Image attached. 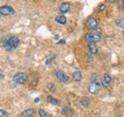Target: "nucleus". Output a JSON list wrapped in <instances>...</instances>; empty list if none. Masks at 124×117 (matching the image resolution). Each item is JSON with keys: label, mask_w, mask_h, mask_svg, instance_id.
<instances>
[{"label": "nucleus", "mask_w": 124, "mask_h": 117, "mask_svg": "<svg viewBox=\"0 0 124 117\" xmlns=\"http://www.w3.org/2000/svg\"><path fill=\"white\" fill-rule=\"evenodd\" d=\"M58 38H59V36H58V35H55V36H54V39H58Z\"/></svg>", "instance_id": "obj_30"}, {"label": "nucleus", "mask_w": 124, "mask_h": 117, "mask_svg": "<svg viewBox=\"0 0 124 117\" xmlns=\"http://www.w3.org/2000/svg\"><path fill=\"white\" fill-rule=\"evenodd\" d=\"M88 48H89V51L93 54H95L98 51L97 49V46H96V42H93V41H91V42H88Z\"/></svg>", "instance_id": "obj_10"}, {"label": "nucleus", "mask_w": 124, "mask_h": 117, "mask_svg": "<svg viewBox=\"0 0 124 117\" xmlns=\"http://www.w3.org/2000/svg\"><path fill=\"white\" fill-rule=\"evenodd\" d=\"M0 117H9V114L4 110H0Z\"/></svg>", "instance_id": "obj_23"}, {"label": "nucleus", "mask_w": 124, "mask_h": 117, "mask_svg": "<svg viewBox=\"0 0 124 117\" xmlns=\"http://www.w3.org/2000/svg\"><path fill=\"white\" fill-rule=\"evenodd\" d=\"M48 88L52 91V92H54L55 91V89H56V88H55V85L54 84V83H50V84H48Z\"/></svg>", "instance_id": "obj_20"}, {"label": "nucleus", "mask_w": 124, "mask_h": 117, "mask_svg": "<svg viewBox=\"0 0 124 117\" xmlns=\"http://www.w3.org/2000/svg\"><path fill=\"white\" fill-rule=\"evenodd\" d=\"M65 43H66V41H65V40H60V41H58V42H57V45L65 44Z\"/></svg>", "instance_id": "obj_27"}, {"label": "nucleus", "mask_w": 124, "mask_h": 117, "mask_svg": "<svg viewBox=\"0 0 124 117\" xmlns=\"http://www.w3.org/2000/svg\"><path fill=\"white\" fill-rule=\"evenodd\" d=\"M48 1H50V2H55L56 0H48Z\"/></svg>", "instance_id": "obj_31"}, {"label": "nucleus", "mask_w": 124, "mask_h": 117, "mask_svg": "<svg viewBox=\"0 0 124 117\" xmlns=\"http://www.w3.org/2000/svg\"><path fill=\"white\" fill-rule=\"evenodd\" d=\"M89 99L87 98V97H84V98H82L81 100H80V105L81 106H83L84 108H88L89 107Z\"/></svg>", "instance_id": "obj_16"}, {"label": "nucleus", "mask_w": 124, "mask_h": 117, "mask_svg": "<svg viewBox=\"0 0 124 117\" xmlns=\"http://www.w3.org/2000/svg\"><path fill=\"white\" fill-rule=\"evenodd\" d=\"M0 19H1V14H0Z\"/></svg>", "instance_id": "obj_32"}, {"label": "nucleus", "mask_w": 124, "mask_h": 117, "mask_svg": "<svg viewBox=\"0 0 124 117\" xmlns=\"http://www.w3.org/2000/svg\"><path fill=\"white\" fill-rule=\"evenodd\" d=\"M55 21H56L57 23L61 24V25H64V24H66V22H67V18H66L63 15H58V16L55 17Z\"/></svg>", "instance_id": "obj_14"}, {"label": "nucleus", "mask_w": 124, "mask_h": 117, "mask_svg": "<svg viewBox=\"0 0 124 117\" xmlns=\"http://www.w3.org/2000/svg\"><path fill=\"white\" fill-rule=\"evenodd\" d=\"M88 91L91 93V94H98L99 91H100V88H101V86L98 82L94 81V82H92L88 85Z\"/></svg>", "instance_id": "obj_4"}, {"label": "nucleus", "mask_w": 124, "mask_h": 117, "mask_svg": "<svg viewBox=\"0 0 124 117\" xmlns=\"http://www.w3.org/2000/svg\"><path fill=\"white\" fill-rule=\"evenodd\" d=\"M118 10H119L120 12H124V1L120 4V6L118 7Z\"/></svg>", "instance_id": "obj_25"}, {"label": "nucleus", "mask_w": 124, "mask_h": 117, "mask_svg": "<svg viewBox=\"0 0 124 117\" xmlns=\"http://www.w3.org/2000/svg\"><path fill=\"white\" fill-rule=\"evenodd\" d=\"M109 3H116V2H118V1H120V0H107Z\"/></svg>", "instance_id": "obj_26"}, {"label": "nucleus", "mask_w": 124, "mask_h": 117, "mask_svg": "<svg viewBox=\"0 0 124 117\" xmlns=\"http://www.w3.org/2000/svg\"><path fill=\"white\" fill-rule=\"evenodd\" d=\"M116 25L119 28L124 29V18H118L116 20Z\"/></svg>", "instance_id": "obj_17"}, {"label": "nucleus", "mask_w": 124, "mask_h": 117, "mask_svg": "<svg viewBox=\"0 0 124 117\" xmlns=\"http://www.w3.org/2000/svg\"><path fill=\"white\" fill-rule=\"evenodd\" d=\"M38 101H39V98H35L34 99V102L35 103H38Z\"/></svg>", "instance_id": "obj_29"}, {"label": "nucleus", "mask_w": 124, "mask_h": 117, "mask_svg": "<svg viewBox=\"0 0 124 117\" xmlns=\"http://www.w3.org/2000/svg\"><path fill=\"white\" fill-rule=\"evenodd\" d=\"M37 82H38V79H37V77H36V76H33V77L31 78V86L35 87V86L37 85Z\"/></svg>", "instance_id": "obj_21"}, {"label": "nucleus", "mask_w": 124, "mask_h": 117, "mask_svg": "<svg viewBox=\"0 0 124 117\" xmlns=\"http://www.w3.org/2000/svg\"><path fill=\"white\" fill-rule=\"evenodd\" d=\"M46 101L48 103H52V104H54V105H56V106H59V105H60V101L57 100V99H54L52 95H48V96H47Z\"/></svg>", "instance_id": "obj_13"}, {"label": "nucleus", "mask_w": 124, "mask_h": 117, "mask_svg": "<svg viewBox=\"0 0 124 117\" xmlns=\"http://www.w3.org/2000/svg\"><path fill=\"white\" fill-rule=\"evenodd\" d=\"M123 33H124V30H123Z\"/></svg>", "instance_id": "obj_33"}, {"label": "nucleus", "mask_w": 124, "mask_h": 117, "mask_svg": "<svg viewBox=\"0 0 124 117\" xmlns=\"http://www.w3.org/2000/svg\"><path fill=\"white\" fill-rule=\"evenodd\" d=\"M19 43H20V40L17 36H11L7 40H5L2 45L7 51H13L18 47Z\"/></svg>", "instance_id": "obj_1"}, {"label": "nucleus", "mask_w": 124, "mask_h": 117, "mask_svg": "<svg viewBox=\"0 0 124 117\" xmlns=\"http://www.w3.org/2000/svg\"><path fill=\"white\" fill-rule=\"evenodd\" d=\"M0 14L1 15H11L15 14V9L11 6H8V5H5V6H2L0 7Z\"/></svg>", "instance_id": "obj_5"}, {"label": "nucleus", "mask_w": 124, "mask_h": 117, "mask_svg": "<svg viewBox=\"0 0 124 117\" xmlns=\"http://www.w3.org/2000/svg\"><path fill=\"white\" fill-rule=\"evenodd\" d=\"M85 40L88 42H97L101 40V33L100 31H93V32H87L85 34Z\"/></svg>", "instance_id": "obj_2"}, {"label": "nucleus", "mask_w": 124, "mask_h": 117, "mask_svg": "<svg viewBox=\"0 0 124 117\" xmlns=\"http://www.w3.org/2000/svg\"><path fill=\"white\" fill-rule=\"evenodd\" d=\"M105 9H106V6H105L104 3H102V4H99V5H98V7L96 8V12H97V13H101V12H103Z\"/></svg>", "instance_id": "obj_18"}, {"label": "nucleus", "mask_w": 124, "mask_h": 117, "mask_svg": "<svg viewBox=\"0 0 124 117\" xmlns=\"http://www.w3.org/2000/svg\"><path fill=\"white\" fill-rule=\"evenodd\" d=\"M111 81H112V78H111L110 74H108V73H105V74L103 75V77H102L101 84H102V86H103V87L108 88L109 86H110V84H111Z\"/></svg>", "instance_id": "obj_8"}, {"label": "nucleus", "mask_w": 124, "mask_h": 117, "mask_svg": "<svg viewBox=\"0 0 124 117\" xmlns=\"http://www.w3.org/2000/svg\"><path fill=\"white\" fill-rule=\"evenodd\" d=\"M61 114L62 115H65V116H67V117L72 116V115L74 114V110H73L72 108H70V107H65V108L62 109Z\"/></svg>", "instance_id": "obj_11"}, {"label": "nucleus", "mask_w": 124, "mask_h": 117, "mask_svg": "<svg viewBox=\"0 0 124 117\" xmlns=\"http://www.w3.org/2000/svg\"><path fill=\"white\" fill-rule=\"evenodd\" d=\"M55 76H56V78L60 82H63V83L64 82H67L69 80V76L64 73V72H62V71H56L55 72Z\"/></svg>", "instance_id": "obj_7"}, {"label": "nucleus", "mask_w": 124, "mask_h": 117, "mask_svg": "<svg viewBox=\"0 0 124 117\" xmlns=\"http://www.w3.org/2000/svg\"><path fill=\"white\" fill-rule=\"evenodd\" d=\"M92 54H93V53H91V52H89V53H87V54H86V58H87V61H88V62H91V61L93 60V56H92Z\"/></svg>", "instance_id": "obj_24"}, {"label": "nucleus", "mask_w": 124, "mask_h": 117, "mask_svg": "<svg viewBox=\"0 0 124 117\" xmlns=\"http://www.w3.org/2000/svg\"><path fill=\"white\" fill-rule=\"evenodd\" d=\"M56 56H57L56 54H54V55H52L51 57H49V58L47 59V61H46V64H47V65H49V64H50V63H51V62H52V61H53L54 59L56 58Z\"/></svg>", "instance_id": "obj_22"}, {"label": "nucleus", "mask_w": 124, "mask_h": 117, "mask_svg": "<svg viewBox=\"0 0 124 117\" xmlns=\"http://www.w3.org/2000/svg\"><path fill=\"white\" fill-rule=\"evenodd\" d=\"M14 81L16 82V84H19V85H23L27 82L28 80V75L24 73H18L15 74L14 76Z\"/></svg>", "instance_id": "obj_3"}, {"label": "nucleus", "mask_w": 124, "mask_h": 117, "mask_svg": "<svg viewBox=\"0 0 124 117\" xmlns=\"http://www.w3.org/2000/svg\"><path fill=\"white\" fill-rule=\"evenodd\" d=\"M38 115H39V117H48L47 112L44 110H42V109H39L38 110Z\"/></svg>", "instance_id": "obj_19"}, {"label": "nucleus", "mask_w": 124, "mask_h": 117, "mask_svg": "<svg viewBox=\"0 0 124 117\" xmlns=\"http://www.w3.org/2000/svg\"><path fill=\"white\" fill-rule=\"evenodd\" d=\"M34 114V110L33 109H27L25 110L22 113H21V116L22 117H31Z\"/></svg>", "instance_id": "obj_12"}, {"label": "nucleus", "mask_w": 124, "mask_h": 117, "mask_svg": "<svg viewBox=\"0 0 124 117\" xmlns=\"http://www.w3.org/2000/svg\"><path fill=\"white\" fill-rule=\"evenodd\" d=\"M73 79H74V81H76V82H79V81H81V79H82V74L80 72H75V73H73Z\"/></svg>", "instance_id": "obj_15"}, {"label": "nucleus", "mask_w": 124, "mask_h": 117, "mask_svg": "<svg viewBox=\"0 0 124 117\" xmlns=\"http://www.w3.org/2000/svg\"><path fill=\"white\" fill-rule=\"evenodd\" d=\"M70 7H71V6H70V4H69L68 2H63L61 5H60V7H59V12L64 15L65 14L69 13Z\"/></svg>", "instance_id": "obj_9"}, {"label": "nucleus", "mask_w": 124, "mask_h": 117, "mask_svg": "<svg viewBox=\"0 0 124 117\" xmlns=\"http://www.w3.org/2000/svg\"><path fill=\"white\" fill-rule=\"evenodd\" d=\"M86 26L89 29H95L97 28V20L94 17H90L86 22Z\"/></svg>", "instance_id": "obj_6"}, {"label": "nucleus", "mask_w": 124, "mask_h": 117, "mask_svg": "<svg viewBox=\"0 0 124 117\" xmlns=\"http://www.w3.org/2000/svg\"><path fill=\"white\" fill-rule=\"evenodd\" d=\"M3 78H4V75H3V74H1V73H0V80H2V79H3Z\"/></svg>", "instance_id": "obj_28"}]
</instances>
